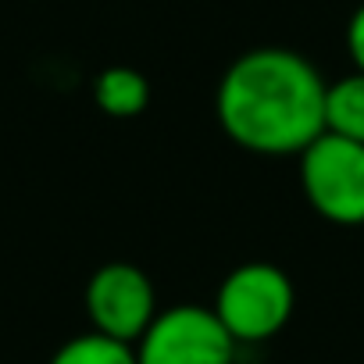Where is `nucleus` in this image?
Here are the masks:
<instances>
[{"label": "nucleus", "instance_id": "obj_8", "mask_svg": "<svg viewBox=\"0 0 364 364\" xmlns=\"http://www.w3.org/2000/svg\"><path fill=\"white\" fill-rule=\"evenodd\" d=\"M50 364H136V346L100 332H82L61 343Z\"/></svg>", "mask_w": 364, "mask_h": 364}, {"label": "nucleus", "instance_id": "obj_6", "mask_svg": "<svg viewBox=\"0 0 364 364\" xmlns=\"http://www.w3.org/2000/svg\"><path fill=\"white\" fill-rule=\"evenodd\" d=\"M93 104L107 118H136L150 104V82L129 65H111L93 79Z\"/></svg>", "mask_w": 364, "mask_h": 364}, {"label": "nucleus", "instance_id": "obj_5", "mask_svg": "<svg viewBox=\"0 0 364 364\" xmlns=\"http://www.w3.org/2000/svg\"><path fill=\"white\" fill-rule=\"evenodd\" d=\"M86 314L93 321V332L136 346L157 318L154 282L143 268L129 261H111L97 268L86 282Z\"/></svg>", "mask_w": 364, "mask_h": 364}, {"label": "nucleus", "instance_id": "obj_3", "mask_svg": "<svg viewBox=\"0 0 364 364\" xmlns=\"http://www.w3.org/2000/svg\"><path fill=\"white\" fill-rule=\"evenodd\" d=\"M300 190L332 225H364V143L321 132L300 154Z\"/></svg>", "mask_w": 364, "mask_h": 364}, {"label": "nucleus", "instance_id": "obj_2", "mask_svg": "<svg viewBox=\"0 0 364 364\" xmlns=\"http://www.w3.org/2000/svg\"><path fill=\"white\" fill-rule=\"evenodd\" d=\"M211 307L236 343H264L293 318L296 293L279 264L247 261L222 279Z\"/></svg>", "mask_w": 364, "mask_h": 364}, {"label": "nucleus", "instance_id": "obj_1", "mask_svg": "<svg viewBox=\"0 0 364 364\" xmlns=\"http://www.w3.org/2000/svg\"><path fill=\"white\" fill-rule=\"evenodd\" d=\"M325 90L328 82L304 54L257 47L225 68L215 111L236 146L264 157H300L325 132Z\"/></svg>", "mask_w": 364, "mask_h": 364}, {"label": "nucleus", "instance_id": "obj_9", "mask_svg": "<svg viewBox=\"0 0 364 364\" xmlns=\"http://www.w3.org/2000/svg\"><path fill=\"white\" fill-rule=\"evenodd\" d=\"M346 54L353 61V72H364V4L346 22Z\"/></svg>", "mask_w": 364, "mask_h": 364}, {"label": "nucleus", "instance_id": "obj_4", "mask_svg": "<svg viewBox=\"0 0 364 364\" xmlns=\"http://www.w3.org/2000/svg\"><path fill=\"white\" fill-rule=\"evenodd\" d=\"M236 339L218 321L215 307L175 304L157 311L136 343V364H232Z\"/></svg>", "mask_w": 364, "mask_h": 364}, {"label": "nucleus", "instance_id": "obj_7", "mask_svg": "<svg viewBox=\"0 0 364 364\" xmlns=\"http://www.w3.org/2000/svg\"><path fill=\"white\" fill-rule=\"evenodd\" d=\"M325 132L364 143V72H350L325 90Z\"/></svg>", "mask_w": 364, "mask_h": 364}]
</instances>
